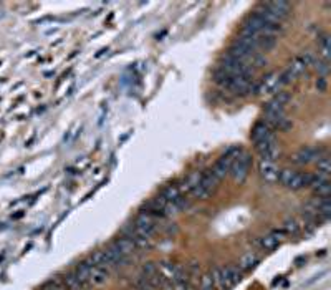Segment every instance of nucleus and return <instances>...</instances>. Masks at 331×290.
I'll return each mask as SVG.
<instances>
[{
	"label": "nucleus",
	"mask_w": 331,
	"mask_h": 290,
	"mask_svg": "<svg viewBox=\"0 0 331 290\" xmlns=\"http://www.w3.org/2000/svg\"><path fill=\"white\" fill-rule=\"evenodd\" d=\"M60 277H61V281H63V286H65L66 290H85V287H83L81 282L78 281V279H76L73 271L66 272V274H63V276H60Z\"/></svg>",
	"instance_id": "412c9836"
},
{
	"label": "nucleus",
	"mask_w": 331,
	"mask_h": 290,
	"mask_svg": "<svg viewBox=\"0 0 331 290\" xmlns=\"http://www.w3.org/2000/svg\"><path fill=\"white\" fill-rule=\"evenodd\" d=\"M108 279H110V276H108L106 269H101L96 266L90 267V287L103 286L105 282H108Z\"/></svg>",
	"instance_id": "a211bd4d"
},
{
	"label": "nucleus",
	"mask_w": 331,
	"mask_h": 290,
	"mask_svg": "<svg viewBox=\"0 0 331 290\" xmlns=\"http://www.w3.org/2000/svg\"><path fill=\"white\" fill-rule=\"evenodd\" d=\"M280 231L283 232V234L295 236V234H298V232H300V224L295 219H288V221L283 222V226H282Z\"/></svg>",
	"instance_id": "393cba45"
},
{
	"label": "nucleus",
	"mask_w": 331,
	"mask_h": 290,
	"mask_svg": "<svg viewBox=\"0 0 331 290\" xmlns=\"http://www.w3.org/2000/svg\"><path fill=\"white\" fill-rule=\"evenodd\" d=\"M317 88H318L320 91H325V90H327V81H325V78H320V80H318Z\"/></svg>",
	"instance_id": "7c9ffc66"
},
{
	"label": "nucleus",
	"mask_w": 331,
	"mask_h": 290,
	"mask_svg": "<svg viewBox=\"0 0 331 290\" xmlns=\"http://www.w3.org/2000/svg\"><path fill=\"white\" fill-rule=\"evenodd\" d=\"M217 184H219V179H217L209 169V171H205V173H202V179H200L197 188L190 194H192L195 199H209L212 193L217 189Z\"/></svg>",
	"instance_id": "20e7f679"
},
{
	"label": "nucleus",
	"mask_w": 331,
	"mask_h": 290,
	"mask_svg": "<svg viewBox=\"0 0 331 290\" xmlns=\"http://www.w3.org/2000/svg\"><path fill=\"white\" fill-rule=\"evenodd\" d=\"M209 274H210L212 282H214V287L217 290H224V284H222V267L219 266L212 267V271Z\"/></svg>",
	"instance_id": "a878e982"
},
{
	"label": "nucleus",
	"mask_w": 331,
	"mask_h": 290,
	"mask_svg": "<svg viewBox=\"0 0 331 290\" xmlns=\"http://www.w3.org/2000/svg\"><path fill=\"white\" fill-rule=\"evenodd\" d=\"M257 153L260 154V161H275L280 154V149H278L275 139H270V141L255 144Z\"/></svg>",
	"instance_id": "1a4fd4ad"
},
{
	"label": "nucleus",
	"mask_w": 331,
	"mask_h": 290,
	"mask_svg": "<svg viewBox=\"0 0 331 290\" xmlns=\"http://www.w3.org/2000/svg\"><path fill=\"white\" fill-rule=\"evenodd\" d=\"M158 272L161 274V277L169 284H179V282H187L189 274L187 269L180 264H172V262H159Z\"/></svg>",
	"instance_id": "f257e3e1"
},
{
	"label": "nucleus",
	"mask_w": 331,
	"mask_h": 290,
	"mask_svg": "<svg viewBox=\"0 0 331 290\" xmlns=\"http://www.w3.org/2000/svg\"><path fill=\"white\" fill-rule=\"evenodd\" d=\"M262 7L265 8L268 13H272L273 17H277L280 22L287 20L290 17V12H292V7H290L288 2H267V3H263Z\"/></svg>",
	"instance_id": "9d476101"
},
{
	"label": "nucleus",
	"mask_w": 331,
	"mask_h": 290,
	"mask_svg": "<svg viewBox=\"0 0 331 290\" xmlns=\"http://www.w3.org/2000/svg\"><path fill=\"white\" fill-rule=\"evenodd\" d=\"M270 139H275V136H273V129L270 126H267L263 121H258L252 129V141L255 144H260V143L270 141Z\"/></svg>",
	"instance_id": "f8f14e48"
},
{
	"label": "nucleus",
	"mask_w": 331,
	"mask_h": 290,
	"mask_svg": "<svg viewBox=\"0 0 331 290\" xmlns=\"http://www.w3.org/2000/svg\"><path fill=\"white\" fill-rule=\"evenodd\" d=\"M250 164H252V156L247 151H240L237 153V156L234 158V163H232L230 168V176L235 183H244L248 176V171H250Z\"/></svg>",
	"instance_id": "f03ea898"
},
{
	"label": "nucleus",
	"mask_w": 331,
	"mask_h": 290,
	"mask_svg": "<svg viewBox=\"0 0 331 290\" xmlns=\"http://www.w3.org/2000/svg\"><path fill=\"white\" fill-rule=\"evenodd\" d=\"M113 246H115L118 251H120L124 257H129L131 254H134L138 251V247H136V244L133 242V239H129V237H126V236H123V237H118V239L113 242Z\"/></svg>",
	"instance_id": "f3484780"
},
{
	"label": "nucleus",
	"mask_w": 331,
	"mask_h": 290,
	"mask_svg": "<svg viewBox=\"0 0 331 290\" xmlns=\"http://www.w3.org/2000/svg\"><path fill=\"white\" fill-rule=\"evenodd\" d=\"M200 179H202V171H194V173H190L187 178H185L182 183L177 184V188L180 191V194H190L192 191L197 188V184L200 183Z\"/></svg>",
	"instance_id": "4468645a"
},
{
	"label": "nucleus",
	"mask_w": 331,
	"mask_h": 290,
	"mask_svg": "<svg viewBox=\"0 0 331 290\" xmlns=\"http://www.w3.org/2000/svg\"><path fill=\"white\" fill-rule=\"evenodd\" d=\"M200 290H215L214 282H212V279H210V274H209V272L204 274V276L200 277Z\"/></svg>",
	"instance_id": "c85d7f7f"
},
{
	"label": "nucleus",
	"mask_w": 331,
	"mask_h": 290,
	"mask_svg": "<svg viewBox=\"0 0 331 290\" xmlns=\"http://www.w3.org/2000/svg\"><path fill=\"white\" fill-rule=\"evenodd\" d=\"M240 149L239 148H230L229 151H227L224 156L219 158V161L214 164V168L210 169V173L215 176L217 179H224L227 174L230 173V168H232V163H234V158L237 156V153H239Z\"/></svg>",
	"instance_id": "39448f33"
},
{
	"label": "nucleus",
	"mask_w": 331,
	"mask_h": 290,
	"mask_svg": "<svg viewBox=\"0 0 331 290\" xmlns=\"http://www.w3.org/2000/svg\"><path fill=\"white\" fill-rule=\"evenodd\" d=\"M242 279V272L237 266H227L222 267V284H224V290H229L239 284Z\"/></svg>",
	"instance_id": "9b49d317"
},
{
	"label": "nucleus",
	"mask_w": 331,
	"mask_h": 290,
	"mask_svg": "<svg viewBox=\"0 0 331 290\" xmlns=\"http://www.w3.org/2000/svg\"><path fill=\"white\" fill-rule=\"evenodd\" d=\"M331 173V161H330V158L328 156H322V158H318L317 159V174H320V176H327Z\"/></svg>",
	"instance_id": "5701e85b"
},
{
	"label": "nucleus",
	"mask_w": 331,
	"mask_h": 290,
	"mask_svg": "<svg viewBox=\"0 0 331 290\" xmlns=\"http://www.w3.org/2000/svg\"><path fill=\"white\" fill-rule=\"evenodd\" d=\"M258 174L265 183H278V176H280V168L275 161H260L258 163Z\"/></svg>",
	"instance_id": "0eeeda50"
},
{
	"label": "nucleus",
	"mask_w": 331,
	"mask_h": 290,
	"mask_svg": "<svg viewBox=\"0 0 331 290\" xmlns=\"http://www.w3.org/2000/svg\"><path fill=\"white\" fill-rule=\"evenodd\" d=\"M154 274H158V266L153 262H146L144 266L141 267V276L143 277H151Z\"/></svg>",
	"instance_id": "cd10ccee"
},
{
	"label": "nucleus",
	"mask_w": 331,
	"mask_h": 290,
	"mask_svg": "<svg viewBox=\"0 0 331 290\" xmlns=\"http://www.w3.org/2000/svg\"><path fill=\"white\" fill-rule=\"evenodd\" d=\"M172 290H195L192 286H189V282H179L172 284Z\"/></svg>",
	"instance_id": "c756f323"
},
{
	"label": "nucleus",
	"mask_w": 331,
	"mask_h": 290,
	"mask_svg": "<svg viewBox=\"0 0 331 290\" xmlns=\"http://www.w3.org/2000/svg\"><path fill=\"white\" fill-rule=\"evenodd\" d=\"M277 43H278V37H273V35H257V46L262 51L273 50Z\"/></svg>",
	"instance_id": "aec40b11"
},
{
	"label": "nucleus",
	"mask_w": 331,
	"mask_h": 290,
	"mask_svg": "<svg viewBox=\"0 0 331 290\" xmlns=\"http://www.w3.org/2000/svg\"><path fill=\"white\" fill-rule=\"evenodd\" d=\"M133 227H134V229H136L138 232H141V234L151 237L154 232H156V229H158L156 217L151 216V214H149V212H146V211H143V212H139V214L136 216Z\"/></svg>",
	"instance_id": "423d86ee"
},
{
	"label": "nucleus",
	"mask_w": 331,
	"mask_h": 290,
	"mask_svg": "<svg viewBox=\"0 0 331 290\" xmlns=\"http://www.w3.org/2000/svg\"><path fill=\"white\" fill-rule=\"evenodd\" d=\"M258 262H260V257H258V254L250 251V252H247V254H244V256L240 257V261H239V264H237V267L240 269V272H248V271H252V269L255 267Z\"/></svg>",
	"instance_id": "6ab92c4d"
},
{
	"label": "nucleus",
	"mask_w": 331,
	"mask_h": 290,
	"mask_svg": "<svg viewBox=\"0 0 331 290\" xmlns=\"http://www.w3.org/2000/svg\"><path fill=\"white\" fill-rule=\"evenodd\" d=\"M280 75L278 73H268L258 81L257 95H267V93H277L280 88Z\"/></svg>",
	"instance_id": "6e6552de"
},
{
	"label": "nucleus",
	"mask_w": 331,
	"mask_h": 290,
	"mask_svg": "<svg viewBox=\"0 0 331 290\" xmlns=\"http://www.w3.org/2000/svg\"><path fill=\"white\" fill-rule=\"evenodd\" d=\"M159 196H161L163 199L167 201V203H175L177 199L182 198V194H180L177 184H169V186H166V188L161 191V194H159Z\"/></svg>",
	"instance_id": "4be33fe9"
},
{
	"label": "nucleus",
	"mask_w": 331,
	"mask_h": 290,
	"mask_svg": "<svg viewBox=\"0 0 331 290\" xmlns=\"http://www.w3.org/2000/svg\"><path fill=\"white\" fill-rule=\"evenodd\" d=\"M282 236H283L282 231H275V232H272V234H267L258 239V246H260V249H263V251H273V249L278 247V244L282 242Z\"/></svg>",
	"instance_id": "2eb2a0df"
},
{
	"label": "nucleus",
	"mask_w": 331,
	"mask_h": 290,
	"mask_svg": "<svg viewBox=\"0 0 331 290\" xmlns=\"http://www.w3.org/2000/svg\"><path fill=\"white\" fill-rule=\"evenodd\" d=\"M312 63V56L305 55V56H297L295 60H292V63L287 66V70L280 75V85H287L292 80H295L297 76H300L305 70L308 68V65Z\"/></svg>",
	"instance_id": "7ed1b4c3"
},
{
	"label": "nucleus",
	"mask_w": 331,
	"mask_h": 290,
	"mask_svg": "<svg viewBox=\"0 0 331 290\" xmlns=\"http://www.w3.org/2000/svg\"><path fill=\"white\" fill-rule=\"evenodd\" d=\"M90 267H91L90 262L83 261V262L76 264V267L73 269L76 279H78V281L81 282V286L85 287V290L90 289Z\"/></svg>",
	"instance_id": "dca6fc26"
},
{
	"label": "nucleus",
	"mask_w": 331,
	"mask_h": 290,
	"mask_svg": "<svg viewBox=\"0 0 331 290\" xmlns=\"http://www.w3.org/2000/svg\"><path fill=\"white\" fill-rule=\"evenodd\" d=\"M330 50H331L330 38H328V37H323L322 41H320V55L323 56V60L327 61V63H328V60H330Z\"/></svg>",
	"instance_id": "bb28decb"
},
{
	"label": "nucleus",
	"mask_w": 331,
	"mask_h": 290,
	"mask_svg": "<svg viewBox=\"0 0 331 290\" xmlns=\"http://www.w3.org/2000/svg\"><path fill=\"white\" fill-rule=\"evenodd\" d=\"M318 158H320L318 149L312 148V146H307V148L298 149V151L293 154L292 161L295 164H308V163H312V161H317Z\"/></svg>",
	"instance_id": "ddd939ff"
},
{
	"label": "nucleus",
	"mask_w": 331,
	"mask_h": 290,
	"mask_svg": "<svg viewBox=\"0 0 331 290\" xmlns=\"http://www.w3.org/2000/svg\"><path fill=\"white\" fill-rule=\"evenodd\" d=\"M40 290H66L63 286V281H61L60 276L51 277L50 281H46L43 286L40 287Z\"/></svg>",
	"instance_id": "b1692460"
}]
</instances>
